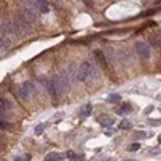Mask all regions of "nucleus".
Instances as JSON below:
<instances>
[{"instance_id": "obj_20", "label": "nucleus", "mask_w": 161, "mask_h": 161, "mask_svg": "<svg viewBox=\"0 0 161 161\" xmlns=\"http://www.w3.org/2000/svg\"><path fill=\"white\" fill-rule=\"evenodd\" d=\"M119 127L121 129H127L129 127V121H122V122L119 124Z\"/></svg>"}, {"instance_id": "obj_5", "label": "nucleus", "mask_w": 161, "mask_h": 161, "mask_svg": "<svg viewBox=\"0 0 161 161\" xmlns=\"http://www.w3.org/2000/svg\"><path fill=\"white\" fill-rule=\"evenodd\" d=\"M34 2V5L37 7V10L42 13H48L50 12V7H48V2L47 0H32Z\"/></svg>"}, {"instance_id": "obj_21", "label": "nucleus", "mask_w": 161, "mask_h": 161, "mask_svg": "<svg viewBox=\"0 0 161 161\" xmlns=\"http://www.w3.org/2000/svg\"><path fill=\"white\" fill-rule=\"evenodd\" d=\"M145 137H147V135H145V132H137L135 134V139H145Z\"/></svg>"}, {"instance_id": "obj_17", "label": "nucleus", "mask_w": 161, "mask_h": 161, "mask_svg": "<svg viewBox=\"0 0 161 161\" xmlns=\"http://www.w3.org/2000/svg\"><path fill=\"white\" fill-rule=\"evenodd\" d=\"M0 129L8 131V129H10V122H7V121H0Z\"/></svg>"}, {"instance_id": "obj_24", "label": "nucleus", "mask_w": 161, "mask_h": 161, "mask_svg": "<svg viewBox=\"0 0 161 161\" xmlns=\"http://www.w3.org/2000/svg\"><path fill=\"white\" fill-rule=\"evenodd\" d=\"M152 111H153V106H150V108H147V110H145V114H150Z\"/></svg>"}, {"instance_id": "obj_1", "label": "nucleus", "mask_w": 161, "mask_h": 161, "mask_svg": "<svg viewBox=\"0 0 161 161\" xmlns=\"http://www.w3.org/2000/svg\"><path fill=\"white\" fill-rule=\"evenodd\" d=\"M100 76V68L95 60L84 61L77 66V80L80 82H90V80L98 79Z\"/></svg>"}, {"instance_id": "obj_4", "label": "nucleus", "mask_w": 161, "mask_h": 161, "mask_svg": "<svg viewBox=\"0 0 161 161\" xmlns=\"http://www.w3.org/2000/svg\"><path fill=\"white\" fill-rule=\"evenodd\" d=\"M31 93H32V85L29 84V82H24V84L21 85V87H18V90H16V95L24 101L31 98Z\"/></svg>"}, {"instance_id": "obj_2", "label": "nucleus", "mask_w": 161, "mask_h": 161, "mask_svg": "<svg viewBox=\"0 0 161 161\" xmlns=\"http://www.w3.org/2000/svg\"><path fill=\"white\" fill-rule=\"evenodd\" d=\"M15 32L18 34V36H24V34H31L32 28L31 24L26 21V18L24 16H15Z\"/></svg>"}, {"instance_id": "obj_19", "label": "nucleus", "mask_w": 161, "mask_h": 161, "mask_svg": "<svg viewBox=\"0 0 161 161\" xmlns=\"http://www.w3.org/2000/svg\"><path fill=\"white\" fill-rule=\"evenodd\" d=\"M44 124H39V126H37V127H36V134H37V135H40V134H42V132H44Z\"/></svg>"}, {"instance_id": "obj_7", "label": "nucleus", "mask_w": 161, "mask_h": 161, "mask_svg": "<svg viewBox=\"0 0 161 161\" xmlns=\"http://www.w3.org/2000/svg\"><path fill=\"white\" fill-rule=\"evenodd\" d=\"M39 82H40V85H44L45 90H47L50 95H55V90H53V85H52V80L50 79H40Z\"/></svg>"}, {"instance_id": "obj_26", "label": "nucleus", "mask_w": 161, "mask_h": 161, "mask_svg": "<svg viewBox=\"0 0 161 161\" xmlns=\"http://www.w3.org/2000/svg\"><path fill=\"white\" fill-rule=\"evenodd\" d=\"M101 161H111V158H106V160H101Z\"/></svg>"}, {"instance_id": "obj_9", "label": "nucleus", "mask_w": 161, "mask_h": 161, "mask_svg": "<svg viewBox=\"0 0 161 161\" xmlns=\"http://www.w3.org/2000/svg\"><path fill=\"white\" fill-rule=\"evenodd\" d=\"M10 47H12V39L8 36L0 37V48H2V50H8Z\"/></svg>"}, {"instance_id": "obj_6", "label": "nucleus", "mask_w": 161, "mask_h": 161, "mask_svg": "<svg viewBox=\"0 0 161 161\" xmlns=\"http://www.w3.org/2000/svg\"><path fill=\"white\" fill-rule=\"evenodd\" d=\"M68 77H69V80H77V64L76 63H71L69 64V68H68Z\"/></svg>"}, {"instance_id": "obj_8", "label": "nucleus", "mask_w": 161, "mask_h": 161, "mask_svg": "<svg viewBox=\"0 0 161 161\" xmlns=\"http://www.w3.org/2000/svg\"><path fill=\"white\" fill-rule=\"evenodd\" d=\"M90 113H92V105H90V103H85L84 106H80V110H79V116L84 119V118H87Z\"/></svg>"}, {"instance_id": "obj_23", "label": "nucleus", "mask_w": 161, "mask_h": 161, "mask_svg": "<svg viewBox=\"0 0 161 161\" xmlns=\"http://www.w3.org/2000/svg\"><path fill=\"white\" fill-rule=\"evenodd\" d=\"M106 135H113V134H114V131H113V129H106Z\"/></svg>"}, {"instance_id": "obj_3", "label": "nucleus", "mask_w": 161, "mask_h": 161, "mask_svg": "<svg viewBox=\"0 0 161 161\" xmlns=\"http://www.w3.org/2000/svg\"><path fill=\"white\" fill-rule=\"evenodd\" d=\"M135 52L137 55L140 56V58H143V60H148L150 55H152V50H150V45L147 44V42H143V40H139V42H135Z\"/></svg>"}, {"instance_id": "obj_15", "label": "nucleus", "mask_w": 161, "mask_h": 161, "mask_svg": "<svg viewBox=\"0 0 161 161\" xmlns=\"http://www.w3.org/2000/svg\"><path fill=\"white\" fill-rule=\"evenodd\" d=\"M95 55H97V58H98V60H100L101 63H103V64H106V58L103 56V53H101L100 50H97V52H95Z\"/></svg>"}, {"instance_id": "obj_18", "label": "nucleus", "mask_w": 161, "mask_h": 161, "mask_svg": "<svg viewBox=\"0 0 161 161\" xmlns=\"http://www.w3.org/2000/svg\"><path fill=\"white\" fill-rule=\"evenodd\" d=\"M139 148H140V145H139V143H132V145H129V147H127L129 152H135V150H139Z\"/></svg>"}, {"instance_id": "obj_12", "label": "nucleus", "mask_w": 161, "mask_h": 161, "mask_svg": "<svg viewBox=\"0 0 161 161\" xmlns=\"http://www.w3.org/2000/svg\"><path fill=\"white\" fill-rule=\"evenodd\" d=\"M45 161H61V155L60 153H56V152L48 153L47 158H45Z\"/></svg>"}, {"instance_id": "obj_13", "label": "nucleus", "mask_w": 161, "mask_h": 161, "mask_svg": "<svg viewBox=\"0 0 161 161\" xmlns=\"http://www.w3.org/2000/svg\"><path fill=\"white\" fill-rule=\"evenodd\" d=\"M66 156H68V158H69V160H71V161H79V160H80V158L77 156L76 153H74V152H71V150H69V152L66 153Z\"/></svg>"}, {"instance_id": "obj_22", "label": "nucleus", "mask_w": 161, "mask_h": 161, "mask_svg": "<svg viewBox=\"0 0 161 161\" xmlns=\"http://www.w3.org/2000/svg\"><path fill=\"white\" fill-rule=\"evenodd\" d=\"M160 152H161L160 148H152L150 150V153H153V155H160Z\"/></svg>"}, {"instance_id": "obj_30", "label": "nucleus", "mask_w": 161, "mask_h": 161, "mask_svg": "<svg viewBox=\"0 0 161 161\" xmlns=\"http://www.w3.org/2000/svg\"><path fill=\"white\" fill-rule=\"evenodd\" d=\"M160 48H161V47H160Z\"/></svg>"}, {"instance_id": "obj_14", "label": "nucleus", "mask_w": 161, "mask_h": 161, "mask_svg": "<svg viewBox=\"0 0 161 161\" xmlns=\"http://www.w3.org/2000/svg\"><path fill=\"white\" fill-rule=\"evenodd\" d=\"M150 42H152L153 47H161V40L156 39V37H150Z\"/></svg>"}, {"instance_id": "obj_16", "label": "nucleus", "mask_w": 161, "mask_h": 161, "mask_svg": "<svg viewBox=\"0 0 161 161\" xmlns=\"http://www.w3.org/2000/svg\"><path fill=\"white\" fill-rule=\"evenodd\" d=\"M121 100V95L119 93H113V95L108 97V101H119Z\"/></svg>"}, {"instance_id": "obj_28", "label": "nucleus", "mask_w": 161, "mask_h": 161, "mask_svg": "<svg viewBox=\"0 0 161 161\" xmlns=\"http://www.w3.org/2000/svg\"><path fill=\"white\" fill-rule=\"evenodd\" d=\"M158 142H160V143H161V135H160V137H158Z\"/></svg>"}, {"instance_id": "obj_10", "label": "nucleus", "mask_w": 161, "mask_h": 161, "mask_svg": "<svg viewBox=\"0 0 161 161\" xmlns=\"http://www.w3.org/2000/svg\"><path fill=\"white\" fill-rule=\"evenodd\" d=\"M98 124L103 126V127H106V126H113V124H114V119H111L110 116H100V118H98Z\"/></svg>"}, {"instance_id": "obj_25", "label": "nucleus", "mask_w": 161, "mask_h": 161, "mask_svg": "<svg viewBox=\"0 0 161 161\" xmlns=\"http://www.w3.org/2000/svg\"><path fill=\"white\" fill-rule=\"evenodd\" d=\"M150 124H152V126H158V124H160V119H158V121H150Z\"/></svg>"}, {"instance_id": "obj_11", "label": "nucleus", "mask_w": 161, "mask_h": 161, "mask_svg": "<svg viewBox=\"0 0 161 161\" xmlns=\"http://www.w3.org/2000/svg\"><path fill=\"white\" fill-rule=\"evenodd\" d=\"M116 111H118V114H127V113L132 111V106H131L129 103H122L119 108L116 110Z\"/></svg>"}, {"instance_id": "obj_27", "label": "nucleus", "mask_w": 161, "mask_h": 161, "mask_svg": "<svg viewBox=\"0 0 161 161\" xmlns=\"http://www.w3.org/2000/svg\"><path fill=\"white\" fill-rule=\"evenodd\" d=\"M15 161H23V160H21V158H15Z\"/></svg>"}, {"instance_id": "obj_29", "label": "nucleus", "mask_w": 161, "mask_h": 161, "mask_svg": "<svg viewBox=\"0 0 161 161\" xmlns=\"http://www.w3.org/2000/svg\"><path fill=\"white\" fill-rule=\"evenodd\" d=\"M0 28H2V24H0Z\"/></svg>"}]
</instances>
